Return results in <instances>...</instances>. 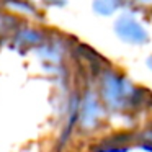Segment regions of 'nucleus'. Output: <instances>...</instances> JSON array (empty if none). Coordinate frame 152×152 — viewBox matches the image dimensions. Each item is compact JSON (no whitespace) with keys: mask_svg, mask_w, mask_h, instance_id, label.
<instances>
[{"mask_svg":"<svg viewBox=\"0 0 152 152\" xmlns=\"http://www.w3.org/2000/svg\"><path fill=\"white\" fill-rule=\"evenodd\" d=\"M115 33L123 43L132 46H142L149 43V33L134 13H123L115 23Z\"/></svg>","mask_w":152,"mask_h":152,"instance_id":"f257e3e1","label":"nucleus"},{"mask_svg":"<svg viewBox=\"0 0 152 152\" xmlns=\"http://www.w3.org/2000/svg\"><path fill=\"white\" fill-rule=\"evenodd\" d=\"M145 64H147V66H149V69L152 70V56H149V57H147V61H145Z\"/></svg>","mask_w":152,"mask_h":152,"instance_id":"f03ea898","label":"nucleus"}]
</instances>
